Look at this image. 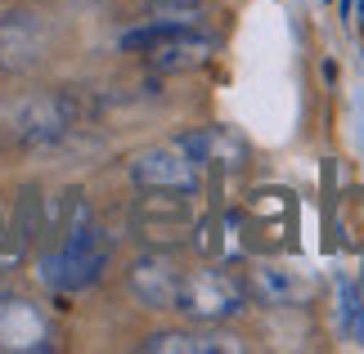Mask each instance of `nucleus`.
<instances>
[{
    "mask_svg": "<svg viewBox=\"0 0 364 354\" xmlns=\"http://www.w3.org/2000/svg\"><path fill=\"white\" fill-rule=\"evenodd\" d=\"M180 282H185V269H180L166 251H144L131 269H126V287L144 309H176Z\"/></svg>",
    "mask_w": 364,
    "mask_h": 354,
    "instance_id": "6",
    "label": "nucleus"
},
{
    "mask_svg": "<svg viewBox=\"0 0 364 354\" xmlns=\"http://www.w3.org/2000/svg\"><path fill=\"white\" fill-rule=\"evenodd\" d=\"M0 350H23V354L54 350V332L41 305L23 301V296H0Z\"/></svg>",
    "mask_w": 364,
    "mask_h": 354,
    "instance_id": "7",
    "label": "nucleus"
},
{
    "mask_svg": "<svg viewBox=\"0 0 364 354\" xmlns=\"http://www.w3.org/2000/svg\"><path fill=\"white\" fill-rule=\"evenodd\" d=\"M360 27H364V0H360Z\"/></svg>",
    "mask_w": 364,
    "mask_h": 354,
    "instance_id": "15",
    "label": "nucleus"
},
{
    "mask_svg": "<svg viewBox=\"0 0 364 354\" xmlns=\"http://www.w3.org/2000/svg\"><path fill=\"white\" fill-rule=\"evenodd\" d=\"M338 319H342V332L351 341H364V296L351 278L338 282Z\"/></svg>",
    "mask_w": 364,
    "mask_h": 354,
    "instance_id": "13",
    "label": "nucleus"
},
{
    "mask_svg": "<svg viewBox=\"0 0 364 354\" xmlns=\"http://www.w3.org/2000/svg\"><path fill=\"white\" fill-rule=\"evenodd\" d=\"M108 256H113L108 233L86 216V206H77V220L68 224L63 243L46 256L41 278H46L54 292H81V287H90V282H100V274L108 269Z\"/></svg>",
    "mask_w": 364,
    "mask_h": 354,
    "instance_id": "2",
    "label": "nucleus"
},
{
    "mask_svg": "<svg viewBox=\"0 0 364 354\" xmlns=\"http://www.w3.org/2000/svg\"><path fill=\"white\" fill-rule=\"evenodd\" d=\"M54 32L46 13L36 9H5L0 13V77H27L50 59Z\"/></svg>",
    "mask_w": 364,
    "mask_h": 354,
    "instance_id": "5",
    "label": "nucleus"
},
{
    "mask_svg": "<svg viewBox=\"0 0 364 354\" xmlns=\"http://www.w3.org/2000/svg\"><path fill=\"white\" fill-rule=\"evenodd\" d=\"M189 197L193 193H153V189H144V197L135 202V216H131L135 229L144 238H166V243H176L193 220Z\"/></svg>",
    "mask_w": 364,
    "mask_h": 354,
    "instance_id": "9",
    "label": "nucleus"
},
{
    "mask_svg": "<svg viewBox=\"0 0 364 354\" xmlns=\"http://www.w3.org/2000/svg\"><path fill=\"white\" fill-rule=\"evenodd\" d=\"M77 121H81V104L68 90L18 94L0 108V135L14 148H54Z\"/></svg>",
    "mask_w": 364,
    "mask_h": 354,
    "instance_id": "1",
    "label": "nucleus"
},
{
    "mask_svg": "<svg viewBox=\"0 0 364 354\" xmlns=\"http://www.w3.org/2000/svg\"><path fill=\"white\" fill-rule=\"evenodd\" d=\"M212 50H216V36H203L198 27H189V32H176V36L158 40V45L144 50V54L158 72H189V67H203L212 59Z\"/></svg>",
    "mask_w": 364,
    "mask_h": 354,
    "instance_id": "10",
    "label": "nucleus"
},
{
    "mask_svg": "<svg viewBox=\"0 0 364 354\" xmlns=\"http://www.w3.org/2000/svg\"><path fill=\"white\" fill-rule=\"evenodd\" d=\"M338 5H342V18H346V13H351V5H355V0H338Z\"/></svg>",
    "mask_w": 364,
    "mask_h": 354,
    "instance_id": "14",
    "label": "nucleus"
},
{
    "mask_svg": "<svg viewBox=\"0 0 364 354\" xmlns=\"http://www.w3.org/2000/svg\"><path fill=\"white\" fill-rule=\"evenodd\" d=\"M247 296H257L261 305H297L301 296H306V282L292 274V269H274V265H265V269H252V278H247Z\"/></svg>",
    "mask_w": 364,
    "mask_h": 354,
    "instance_id": "12",
    "label": "nucleus"
},
{
    "mask_svg": "<svg viewBox=\"0 0 364 354\" xmlns=\"http://www.w3.org/2000/svg\"><path fill=\"white\" fill-rule=\"evenodd\" d=\"M149 354H243V341L225 332H153L144 336Z\"/></svg>",
    "mask_w": 364,
    "mask_h": 354,
    "instance_id": "11",
    "label": "nucleus"
},
{
    "mask_svg": "<svg viewBox=\"0 0 364 354\" xmlns=\"http://www.w3.org/2000/svg\"><path fill=\"white\" fill-rule=\"evenodd\" d=\"M126 175L139 193L153 189V193H198L203 184V166L189 157V148L180 139H166V144H153V148H139Z\"/></svg>",
    "mask_w": 364,
    "mask_h": 354,
    "instance_id": "4",
    "label": "nucleus"
},
{
    "mask_svg": "<svg viewBox=\"0 0 364 354\" xmlns=\"http://www.w3.org/2000/svg\"><path fill=\"white\" fill-rule=\"evenodd\" d=\"M247 301V287L230 269H185V282H180V296H176V309L193 323H225L243 309Z\"/></svg>",
    "mask_w": 364,
    "mask_h": 354,
    "instance_id": "3",
    "label": "nucleus"
},
{
    "mask_svg": "<svg viewBox=\"0 0 364 354\" xmlns=\"http://www.w3.org/2000/svg\"><path fill=\"white\" fill-rule=\"evenodd\" d=\"M180 144L189 148V157L203 166V171H225V175H239L247 166V139L234 131V126H203V131H189L180 135Z\"/></svg>",
    "mask_w": 364,
    "mask_h": 354,
    "instance_id": "8",
    "label": "nucleus"
}]
</instances>
